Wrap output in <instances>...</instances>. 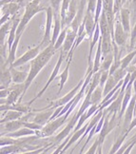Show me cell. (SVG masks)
I'll return each mask as SVG.
<instances>
[{
	"label": "cell",
	"mask_w": 136,
	"mask_h": 154,
	"mask_svg": "<svg viewBox=\"0 0 136 154\" xmlns=\"http://www.w3.org/2000/svg\"><path fill=\"white\" fill-rule=\"evenodd\" d=\"M17 143V139L9 137V136H1V139H0V146H10V145H15Z\"/></svg>",
	"instance_id": "cell-37"
},
{
	"label": "cell",
	"mask_w": 136,
	"mask_h": 154,
	"mask_svg": "<svg viewBox=\"0 0 136 154\" xmlns=\"http://www.w3.org/2000/svg\"><path fill=\"white\" fill-rule=\"evenodd\" d=\"M128 40V32L124 29L121 22L115 18V23H114V34L112 41L115 42V44L118 47H124L127 43Z\"/></svg>",
	"instance_id": "cell-12"
},
{
	"label": "cell",
	"mask_w": 136,
	"mask_h": 154,
	"mask_svg": "<svg viewBox=\"0 0 136 154\" xmlns=\"http://www.w3.org/2000/svg\"><path fill=\"white\" fill-rule=\"evenodd\" d=\"M54 22V11L51 6L46 8V28L42 41L40 44L48 47L51 43V26Z\"/></svg>",
	"instance_id": "cell-8"
},
{
	"label": "cell",
	"mask_w": 136,
	"mask_h": 154,
	"mask_svg": "<svg viewBox=\"0 0 136 154\" xmlns=\"http://www.w3.org/2000/svg\"><path fill=\"white\" fill-rule=\"evenodd\" d=\"M102 147H103V145H99L98 150H97V154H103V152H102Z\"/></svg>",
	"instance_id": "cell-51"
},
{
	"label": "cell",
	"mask_w": 136,
	"mask_h": 154,
	"mask_svg": "<svg viewBox=\"0 0 136 154\" xmlns=\"http://www.w3.org/2000/svg\"><path fill=\"white\" fill-rule=\"evenodd\" d=\"M34 115H35V113L29 111V113L24 114L18 120H14V121L7 122L5 124H1V136H4V135L11 133V132L16 131V130H18L19 128H23L24 127V123L32 120V118Z\"/></svg>",
	"instance_id": "cell-4"
},
{
	"label": "cell",
	"mask_w": 136,
	"mask_h": 154,
	"mask_svg": "<svg viewBox=\"0 0 136 154\" xmlns=\"http://www.w3.org/2000/svg\"><path fill=\"white\" fill-rule=\"evenodd\" d=\"M72 60H73V59H69L66 68H65V69L63 70L62 73L60 74V84H59V90L57 91V95L60 94V92L62 91L65 84H66V82L68 81L69 74H70V63H72Z\"/></svg>",
	"instance_id": "cell-27"
},
{
	"label": "cell",
	"mask_w": 136,
	"mask_h": 154,
	"mask_svg": "<svg viewBox=\"0 0 136 154\" xmlns=\"http://www.w3.org/2000/svg\"><path fill=\"white\" fill-rule=\"evenodd\" d=\"M0 82H1V90L2 88H8L11 87V83H13V77H11V73L10 70V65L4 61V58L1 57V78H0Z\"/></svg>",
	"instance_id": "cell-13"
},
{
	"label": "cell",
	"mask_w": 136,
	"mask_h": 154,
	"mask_svg": "<svg viewBox=\"0 0 136 154\" xmlns=\"http://www.w3.org/2000/svg\"><path fill=\"white\" fill-rule=\"evenodd\" d=\"M118 83H119V82H117V81L115 80V78L113 77V75H110L108 81L106 82V84H105L104 90H103V95H104V97H105V96H107L108 94H109L112 90H113V88L118 85Z\"/></svg>",
	"instance_id": "cell-30"
},
{
	"label": "cell",
	"mask_w": 136,
	"mask_h": 154,
	"mask_svg": "<svg viewBox=\"0 0 136 154\" xmlns=\"http://www.w3.org/2000/svg\"><path fill=\"white\" fill-rule=\"evenodd\" d=\"M54 144H50V145H47L43 147H40V149H34V150H29V151H26V152H21V153H18V154H39L42 151H44L47 147H49L51 146H52Z\"/></svg>",
	"instance_id": "cell-44"
},
{
	"label": "cell",
	"mask_w": 136,
	"mask_h": 154,
	"mask_svg": "<svg viewBox=\"0 0 136 154\" xmlns=\"http://www.w3.org/2000/svg\"><path fill=\"white\" fill-rule=\"evenodd\" d=\"M83 21L85 22V29L88 33V36L91 38L94 32H95L96 26H97V24L95 23V19H94V14H91V11H88L86 10L85 17H84V20Z\"/></svg>",
	"instance_id": "cell-16"
},
{
	"label": "cell",
	"mask_w": 136,
	"mask_h": 154,
	"mask_svg": "<svg viewBox=\"0 0 136 154\" xmlns=\"http://www.w3.org/2000/svg\"><path fill=\"white\" fill-rule=\"evenodd\" d=\"M110 77V70H102L101 69V77H100V84L99 86L104 88L106 82L108 81Z\"/></svg>",
	"instance_id": "cell-39"
},
{
	"label": "cell",
	"mask_w": 136,
	"mask_h": 154,
	"mask_svg": "<svg viewBox=\"0 0 136 154\" xmlns=\"http://www.w3.org/2000/svg\"><path fill=\"white\" fill-rule=\"evenodd\" d=\"M127 1H128V0H122V4L124 5V4H125V3H126Z\"/></svg>",
	"instance_id": "cell-54"
},
{
	"label": "cell",
	"mask_w": 136,
	"mask_h": 154,
	"mask_svg": "<svg viewBox=\"0 0 136 154\" xmlns=\"http://www.w3.org/2000/svg\"><path fill=\"white\" fill-rule=\"evenodd\" d=\"M24 127L26 128H31V129H33V130H41L43 128V126H41L39 125V124L37 123H35V122H32V121H28V122H25L24 123Z\"/></svg>",
	"instance_id": "cell-41"
},
{
	"label": "cell",
	"mask_w": 136,
	"mask_h": 154,
	"mask_svg": "<svg viewBox=\"0 0 136 154\" xmlns=\"http://www.w3.org/2000/svg\"><path fill=\"white\" fill-rule=\"evenodd\" d=\"M11 24H13V20H9L6 23H4L3 25H1V28H0V45L4 46L5 43V38H6V35H9L10 32H11Z\"/></svg>",
	"instance_id": "cell-28"
},
{
	"label": "cell",
	"mask_w": 136,
	"mask_h": 154,
	"mask_svg": "<svg viewBox=\"0 0 136 154\" xmlns=\"http://www.w3.org/2000/svg\"><path fill=\"white\" fill-rule=\"evenodd\" d=\"M100 145V141H99V138L97 137L94 141V143L92 144V146L88 149V150L86 152L87 154H96L97 152V149H98V146Z\"/></svg>",
	"instance_id": "cell-42"
},
{
	"label": "cell",
	"mask_w": 136,
	"mask_h": 154,
	"mask_svg": "<svg viewBox=\"0 0 136 154\" xmlns=\"http://www.w3.org/2000/svg\"><path fill=\"white\" fill-rule=\"evenodd\" d=\"M62 19L60 14H54V32H52V36H51V44L54 46L56 40L59 36V34L62 32Z\"/></svg>",
	"instance_id": "cell-23"
},
{
	"label": "cell",
	"mask_w": 136,
	"mask_h": 154,
	"mask_svg": "<svg viewBox=\"0 0 136 154\" xmlns=\"http://www.w3.org/2000/svg\"><path fill=\"white\" fill-rule=\"evenodd\" d=\"M64 58H65L64 53L61 52V53H60V56H59V58H58V61H57V63H56V65H55V67H54V70H52V72H51V76H50L49 80L47 81L45 87L36 94V95H35L34 98H32V99L31 100V101L28 102V105L31 106V105L35 101V100L38 99V98H40L41 96H42V95H43V93L47 91V88H48L49 86L51 85V83L52 81H54L55 78H57V76H58V74H59V69H60V68H61V66H62V64H63V62H64Z\"/></svg>",
	"instance_id": "cell-9"
},
{
	"label": "cell",
	"mask_w": 136,
	"mask_h": 154,
	"mask_svg": "<svg viewBox=\"0 0 136 154\" xmlns=\"http://www.w3.org/2000/svg\"><path fill=\"white\" fill-rule=\"evenodd\" d=\"M35 133H36L35 130L31 129V128H26V127H23V128H19L18 130H16V131L6 134V136H9V137L14 138V139H19L21 137H28V136L35 135Z\"/></svg>",
	"instance_id": "cell-24"
},
{
	"label": "cell",
	"mask_w": 136,
	"mask_h": 154,
	"mask_svg": "<svg viewBox=\"0 0 136 154\" xmlns=\"http://www.w3.org/2000/svg\"><path fill=\"white\" fill-rule=\"evenodd\" d=\"M124 95H125V92L121 91L119 96H118L114 101L108 106V108L103 109L105 113L106 114H113V113H118V112H120L121 108H122V102H123Z\"/></svg>",
	"instance_id": "cell-18"
},
{
	"label": "cell",
	"mask_w": 136,
	"mask_h": 154,
	"mask_svg": "<svg viewBox=\"0 0 136 154\" xmlns=\"http://www.w3.org/2000/svg\"><path fill=\"white\" fill-rule=\"evenodd\" d=\"M122 6H123L122 0H114V8H113V11H114V14L115 15H117L118 14L120 13V10L123 8Z\"/></svg>",
	"instance_id": "cell-45"
},
{
	"label": "cell",
	"mask_w": 136,
	"mask_h": 154,
	"mask_svg": "<svg viewBox=\"0 0 136 154\" xmlns=\"http://www.w3.org/2000/svg\"><path fill=\"white\" fill-rule=\"evenodd\" d=\"M10 70L11 73V77H13V83L14 84H23L27 80L29 72H21V70L15 69L14 67L10 66Z\"/></svg>",
	"instance_id": "cell-22"
},
{
	"label": "cell",
	"mask_w": 136,
	"mask_h": 154,
	"mask_svg": "<svg viewBox=\"0 0 136 154\" xmlns=\"http://www.w3.org/2000/svg\"><path fill=\"white\" fill-rule=\"evenodd\" d=\"M67 33H68V27L64 28L62 29V32H60V34H59V36L56 40V42L54 44V48L56 51H58L59 49L62 48V46L65 42V40H66V37H67Z\"/></svg>",
	"instance_id": "cell-34"
},
{
	"label": "cell",
	"mask_w": 136,
	"mask_h": 154,
	"mask_svg": "<svg viewBox=\"0 0 136 154\" xmlns=\"http://www.w3.org/2000/svg\"><path fill=\"white\" fill-rule=\"evenodd\" d=\"M129 141H131V142H133V141H136V133L132 136V137L131 138V139H129Z\"/></svg>",
	"instance_id": "cell-53"
},
{
	"label": "cell",
	"mask_w": 136,
	"mask_h": 154,
	"mask_svg": "<svg viewBox=\"0 0 136 154\" xmlns=\"http://www.w3.org/2000/svg\"><path fill=\"white\" fill-rule=\"evenodd\" d=\"M135 48H136V47H135Z\"/></svg>",
	"instance_id": "cell-57"
},
{
	"label": "cell",
	"mask_w": 136,
	"mask_h": 154,
	"mask_svg": "<svg viewBox=\"0 0 136 154\" xmlns=\"http://www.w3.org/2000/svg\"><path fill=\"white\" fill-rule=\"evenodd\" d=\"M135 56H136V48H135L134 51L128 53L125 57L121 59V60H120V68L123 69H127L129 67L131 63L133 61V59H134Z\"/></svg>",
	"instance_id": "cell-31"
},
{
	"label": "cell",
	"mask_w": 136,
	"mask_h": 154,
	"mask_svg": "<svg viewBox=\"0 0 136 154\" xmlns=\"http://www.w3.org/2000/svg\"><path fill=\"white\" fill-rule=\"evenodd\" d=\"M127 136H128L127 133H123L122 135L118 136L117 139L115 140V142L113 143V145H112V146H111V149H110L109 154H115L118 150H119V149L123 146L124 142H125Z\"/></svg>",
	"instance_id": "cell-32"
},
{
	"label": "cell",
	"mask_w": 136,
	"mask_h": 154,
	"mask_svg": "<svg viewBox=\"0 0 136 154\" xmlns=\"http://www.w3.org/2000/svg\"><path fill=\"white\" fill-rule=\"evenodd\" d=\"M97 150H98V149H97ZM96 154H97V152H96Z\"/></svg>",
	"instance_id": "cell-56"
},
{
	"label": "cell",
	"mask_w": 136,
	"mask_h": 154,
	"mask_svg": "<svg viewBox=\"0 0 136 154\" xmlns=\"http://www.w3.org/2000/svg\"><path fill=\"white\" fill-rule=\"evenodd\" d=\"M41 47H42V45L39 43L37 46L33 47V48L29 49L22 56H20L19 58L16 59V60L14 61V63L11 65V67H14V68L20 67V66H23L24 64H26V63H28L29 61H32L33 59L36 58L39 53L41 52L40 51Z\"/></svg>",
	"instance_id": "cell-10"
},
{
	"label": "cell",
	"mask_w": 136,
	"mask_h": 154,
	"mask_svg": "<svg viewBox=\"0 0 136 154\" xmlns=\"http://www.w3.org/2000/svg\"><path fill=\"white\" fill-rule=\"evenodd\" d=\"M84 81H85V78L84 79H81L79 81V83L77 85H76L72 91H69L66 95H64L63 97L59 98L57 100H55L54 102H51L48 106H46V108H43V109H37V110H43V109H51V108H54V109H56L58 106H65L67 105L70 101H72V100L76 96V94H77L80 91V88H82L83 84H84Z\"/></svg>",
	"instance_id": "cell-6"
},
{
	"label": "cell",
	"mask_w": 136,
	"mask_h": 154,
	"mask_svg": "<svg viewBox=\"0 0 136 154\" xmlns=\"http://www.w3.org/2000/svg\"><path fill=\"white\" fill-rule=\"evenodd\" d=\"M104 111V110H103ZM105 113V112H104ZM106 114V113H105ZM118 117H117V113H113V114H106V119L104 122V126L101 129V131L99 132L98 138L100 141V145H103L105 138L112 131L118 122Z\"/></svg>",
	"instance_id": "cell-7"
},
{
	"label": "cell",
	"mask_w": 136,
	"mask_h": 154,
	"mask_svg": "<svg viewBox=\"0 0 136 154\" xmlns=\"http://www.w3.org/2000/svg\"><path fill=\"white\" fill-rule=\"evenodd\" d=\"M79 116L77 115V112L73 116L72 119L70 120V122L68 123V125L66 126V128H64V129L62 130L61 132H59L56 136H54V139H52V143H54V146H57L60 142H62L63 140L66 139L68 136L70 135V131L76 127V125H77V122L79 120Z\"/></svg>",
	"instance_id": "cell-11"
},
{
	"label": "cell",
	"mask_w": 136,
	"mask_h": 154,
	"mask_svg": "<svg viewBox=\"0 0 136 154\" xmlns=\"http://www.w3.org/2000/svg\"><path fill=\"white\" fill-rule=\"evenodd\" d=\"M54 108H51V109H43V110H34L35 111V115L32 118V122H35L39 124L41 126H45L47 125L50 120H51V117L52 116L54 112Z\"/></svg>",
	"instance_id": "cell-14"
},
{
	"label": "cell",
	"mask_w": 136,
	"mask_h": 154,
	"mask_svg": "<svg viewBox=\"0 0 136 154\" xmlns=\"http://www.w3.org/2000/svg\"><path fill=\"white\" fill-rule=\"evenodd\" d=\"M103 90L104 88L102 87L98 86L95 90H94L91 93V105H99L101 104L102 100H103Z\"/></svg>",
	"instance_id": "cell-29"
},
{
	"label": "cell",
	"mask_w": 136,
	"mask_h": 154,
	"mask_svg": "<svg viewBox=\"0 0 136 154\" xmlns=\"http://www.w3.org/2000/svg\"><path fill=\"white\" fill-rule=\"evenodd\" d=\"M20 9V4L18 2H10L8 4H5L4 6H1V13L9 14L11 16H14L15 14H18V11Z\"/></svg>",
	"instance_id": "cell-26"
},
{
	"label": "cell",
	"mask_w": 136,
	"mask_h": 154,
	"mask_svg": "<svg viewBox=\"0 0 136 154\" xmlns=\"http://www.w3.org/2000/svg\"><path fill=\"white\" fill-rule=\"evenodd\" d=\"M0 110H1V112L8 111V110H16V111H20V112H23L24 114H26L31 111V108H29V105H28V103L22 104L21 102H17L13 105H9V104L1 105L0 106Z\"/></svg>",
	"instance_id": "cell-17"
},
{
	"label": "cell",
	"mask_w": 136,
	"mask_h": 154,
	"mask_svg": "<svg viewBox=\"0 0 136 154\" xmlns=\"http://www.w3.org/2000/svg\"><path fill=\"white\" fill-rule=\"evenodd\" d=\"M96 5H97V0H87V11L95 14Z\"/></svg>",
	"instance_id": "cell-40"
},
{
	"label": "cell",
	"mask_w": 136,
	"mask_h": 154,
	"mask_svg": "<svg viewBox=\"0 0 136 154\" xmlns=\"http://www.w3.org/2000/svg\"><path fill=\"white\" fill-rule=\"evenodd\" d=\"M102 57H103V52H102V38L100 36V39L97 43V49L95 52V56H94V60H93V67L92 70L93 73H95L100 70L101 68V62H102Z\"/></svg>",
	"instance_id": "cell-20"
},
{
	"label": "cell",
	"mask_w": 136,
	"mask_h": 154,
	"mask_svg": "<svg viewBox=\"0 0 136 154\" xmlns=\"http://www.w3.org/2000/svg\"><path fill=\"white\" fill-rule=\"evenodd\" d=\"M24 115L23 112L20 111H16V110H8V111H3L2 112V119L0 121L1 124H5L7 122L11 121H14V120H18Z\"/></svg>",
	"instance_id": "cell-25"
},
{
	"label": "cell",
	"mask_w": 136,
	"mask_h": 154,
	"mask_svg": "<svg viewBox=\"0 0 136 154\" xmlns=\"http://www.w3.org/2000/svg\"><path fill=\"white\" fill-rule=\"evenodd\" d=\"M78 146V144H76V146H74L73 147V149H70V152H69L68 154H73V151H74V149H76V146Z\"/></svg>",
	"instance_id": "cell-52"
},
{
	"label": "cell",
	"mask_w": 136,
	"mask_h": 154,
	"mask_svg": "<svg viewBox=\"0 0 136 154\" xmlns=\"http://www.w3.org/2000/svg\"><path fill=\"white\" fill-rule=\"evenodd\" d=\"M70 2H72V0H63L62 1L61 10H60V15H61L62 22L65 20V17H66V14H67V11L69 10L70 5Z\"/></svg>",
	"instance_id": "cell-35"
},
{
	"label": "cell",
	"mask_w": 136,
	"mask_h": 154,
	"mask_svg": "<svg viewBox=\"0 0 136 154\" xmlns=\"http://www.w3.org/2000/svg\"><path fill=\"white\" fill-rule=\"evenodd\" d=\"M62 1L63 0H49L50 6L52 8V10H54L55 14H60Z\"/></svg>",
	"instance_id": "cell-36"
},
{
	"label": "cell",
	"mask_w": 136,
	"mask_h": 154,
	"mask_svg": "<svg viewBox=\"0 0 136 154\" xmlns=\"http://www.w3.org/2000/svg\"><path fill=\"white\" fill-rule=\"evenodd\" d=\"M54 145H52V146H49V147H47V149L44 150V151H42V152H41V153H39V154H46L47 152H48L51 149H52V147H54Z\"/></svg>",
	"instance_id": "cell-50"
},
{
	"label": "cell",
	"mask_w": 136,
	"mask_h": 154,
	"mask_svg": "<svg viewBox=\"0 0 136 154\" xmlns=\"http://www.w3.org/2000/svg\"><path fill=\"white\" fill-rule=\"evenodd\" d=\"M127 74H128V69H123L119 68L118 69L115 70V72L113 73V77L117 82H120L121 80L125 78Z\"/></svg>",
	"instance_id": "cell-38"
},
{
	"label": "cell",
	"mask_w": 136,
	"mask_h": 154,
	"mask_svg": "<svg viewBox=\"0 0 136 154\" xmlns=\"http://www.w3.org/2000/svg\"><path fill=\"white\" fill-rule=\"evenodd\" d=\"M135 127H136V115L133 117V119H132V121H131V125H129V128H128V130H127V132H126V133L128 134Z\"/></svg>",
	"instance_id": "cell-47"
},
{
	"label": "cell",
	"mask_w": 136,
	"mask_h": 154,
	"mask_svg": "<svg viewBox=\"0 0 136 154\" xmlns=\"http://www.w3.org/2000/svg\"><path fill=\"white\" fill-rule=\"evenodd\" d=\"M114 61V55H113V52L110 53L107 56H104L103 57V61L101 62V68L100 69L102 70H110V67L112 63Z\"/></svg>",
	"instance_id": "cell-33"
},
{
	"label": "cell",
	"mask_w": 136,
	"mask_h": 154,
	"mask_svg": "<svg viewBox=\"0 0 136 154\" xmlns=\"http://www.w3.org/2000/svg\"><path fill=\"white\" fill-rule=\"evenodd\" d=\"M39 1H40V2H41V1H42V0H39Z\"/></svg>",
	"instance_id": "cell-55"
},
{
	"label": "cell",
	"mask_w": 136,
	"mask_h": 154,
	"mask_svg": "<svg viewBox=\"0 0 136 154\" xmlns=\"http://www.w3.org/2000/svg\"><path fill=\"white\" fill-rule=\"evenodd\" d=\"M88 123H90V122L86 123L85 125L83 126L80 129H78L77 131L73 132V134L72 135V137H70V141L68 142V144L66 145V146H65V147H64V149L62 150L63 153L66 152V151L70 149V147L75 143V142H77L79 139H81V137H82L83 135H84V133H85V131H86V129H87V128H88Z\"/></svg>",
	"instance_id": "cell-21"
},
{
	"label": "cell",
	"mask_w": 136,
	"mask_h": 154,
	"mask_svg": "<svg viewBox=\"0 0 136 154\" xmlns=\"http://www.w3.org/2000/svg\"><path fill=\"white\" fill-rule=\"evenodd\" d=\"M129 2H131V9L133 10L134 14H135V15H136V0H129Z\"/></svg>",
	"instance_id": "cell-49"
},
{
	"label": "cell",
	"mask_w": 136,
	"mask_h": 154,
	"mask_svg": "<svg viewBox=\"0 0 136 154\" xmlns=\"http://www.w3.org/2000/svg\"><path fill=\"white\" fill-rule=\"evenodd\" d=\"M69 118V115L66 113L64 114L62 116H59L57 118H55L54 120L52 121H50L47 125H45L43 127V128L41 130H36V133H35V135L38 136L39 138H48V137H51V136H52L56 130L61 128L65 123H66V121L68 120Z\"/></svg>",
	"instance_id": "cell-3"
},
{
	"label": "cell",
	"mask_w": 136,
	"mask_h": 154,
	"mask_svg": "<svg viewBox=\"0 0 136 154\" xmlns=\"http://www.w3.org/2000/svg\"><path fill=\"white\" fill-rule=\"evenodd\" d=\"M120 18H121V24L126 31V32L131 33V11L126 8H122L120 10Z\"/></svg>",
	"instance_id": "cell-19"
},
{
	"label": "cell",
	"mask_w": 136,
	"mask_h": 154,
	"mask_svg": "<svg viewBox=\"0 0 136 154\" xmlns=\"http://www.w3.org/2000/svg\"><path fill=\"white\" fill-rule=\"evenodd\" d=\"M10 93V88H2L1 91H0V98L1 99H6L8 97Z\"/></svg>",
	"instance_id": "cell-46"
},
{
	"label": "cell",
	"mask_w": 136,
	"mask_h": 154,
	"mask_svg": "<svg viewBox=\"0 0 136 154\" xmlns=\"http://www.w3.org/2000/svg\"><path fill=\"white\" fill-rule=\"evenodd\" d=\"M76 37H77V32H74L70 27H68L67 37L62 46V48H61V52L64 53L65 56H67L69 54V52L70 51V50L73 49V47L75 43Z\"/></svg>",
	"instance_id": "cell-15"
},
{
	"label": "cell",
	"mask_w": 136,
	"mask_h": 154,
	"mask_svg": "<svg viewBox=\"0 0 136 154\" xmlns=\"http://www.w3.org/2000/svg\"><path fill=\"white\" fill-rule=\"evenodd\" d=\"M10 88V93L8 97L6 99H1L0 100V104H9L13 105L17 102H21L23 97H24V91H25V86L24 83L23 84H14L11 85Z\"/></svg>",
	"instance_id": "cell-5"
},
{
	"label": "cell",
	"mask_w": 136,
	"mask_h": 154,
	"mask_svg": "<svg viewBox=\"0 0 136 154\" xmlns=\"http://www.w3.org/2000/svg\"><path fill=\"white\" fill-rule=\"evenodd\" d=\"M136 145V141H133L132 143L129 145L127 149H125V151H124V153L123 154H131V150H132V149H133V146Z\"/></svg>",
	"instance_id": "cell-48"
},
{
	"label": "cell",
	"mask_w": 136,
	"mask_h": 154,
	"mask_svg": "<svg viewBox=\"0 0 136 154\" xmlns=\"http://www.w3.org/2000/svg\"><path fill=\"white\" fill-rule=\"evenodd\" d=\"M43 10L46 11V9L42 8L40 6L39 0H29L26 5L24 14H23V16L20 19V23H19L18 28H17V31H16V36L17 35L22 36V34L26 29V27L29 24V22L32 19V17L34 15H36L38 13H40V11Z\"/></svg>",
	"instance_id": "cell-2"
},
{
	"label": "cell",
	"mask_w": 136,
	"mask_h": 154,
	"mask_svg": "<svg viewBox=\"0 0 136 154\" xmlns=\"http://www.w3.org/2000/svg\"><path fill=\"white\" fill-rule=\"evenodd\" d=\"M56 51H57L55 50L54 46L51 43L48 47H46V48L39 53L36 58H34L32 61L31 69H29V76L24 83V86H25L24 94H26L27 91L29 90V88L31 87L34 78L39 74V72L44 69L46 65L49 63V61L51 59V57L55 54Z\"/></svg>",
	"instance_id": "cell-1"
},
{
	"label": "cell",
	"mask_w": 136,
	"mask_h": 154,
	"mask_svg": "<svg viewBox=\"0 0 136 154\" xmlns=\"http://www.w3.org/2000/svg\"><path fill=\"white\" fill-rule=\"evenodd\" d=\"M136 47V22L131 29V48H135Z\"/></svg>",
	"instance_id": "cell-43"
}]
</instances>
